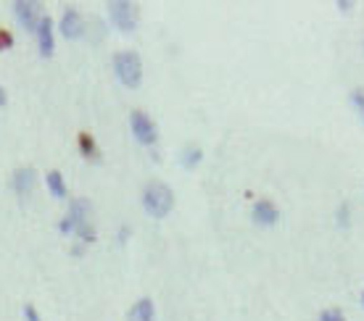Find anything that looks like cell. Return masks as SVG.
Instances as JSON below:
<instances>
[{
  "instance_id": "cell-22",
  "label": "cell",
  "mask_w": 364,
  "mask_h": 321,
  "mask_svg": "<svg viewBox=\"0 0 364 321\" xmlns=\"http://www.w3.org/2000/svg\"><path fill=\"white\" fill-rule=\"evenodd\" d=\"M6 100H8V95H6V90H3V87H0V108L6 106Z\"/></svg>"
},
{
  "instance_id": "cell-4",
  "label": "cell",
  "mask_w": 364,
  "mask_h": 321,
  "mask_svg": "<svg viewBox=\"0 0 364 321\" xmlns=\"http://www.w3.org/2000/svg\"><path fill=\"white\" fill-rule=\"evenodd\" d=\"M13 16L19 19V24L27 32L37 34V29H40V24L45 19L43 3H37V0H16L13 3Z\"/></svg>"
},
{
  "instance_id": "cell-11",
  "label": "cell",
  "mask_w": 364,
  "mask_h": 321,
  "mask_svg": "<svg viewBox=\"0 0 364 321\" xmlns=\"http://www.w3.org/2000/svg\"><path fill=\"white\" fill-rule=\"evenodd\" d=\"M154 319H156V306L151 298H140L130 308V313H127V321H154Z\"/></svg>"
},
{
  "instance_id": "cell-12",
  "label": "cell",
  "mask_w": 364,
  "mask_h": 321,
  "mask_svg": "<svg viewBox=\"0 0 364 321\" xmlns=\"http://www.w3.org/2000/svg\"><path fill=\"white\" fill-rule=\"evenodd\" d=\"M45 184H48V193L53 195L55 200H64V198L69 195L67 182H64V174L55 172V169H50V172L45 174Z\"/></svg>"
},
{
  "instance_id": "cell-5",
  "label": "cell",
  "mask_w": 364,
  "mask_h": 321,
  "mask_svg": "<svg viewBox=\"0 0 364 321\" xmlns=\"http://www.w3.org/2000/svg\"><path fill=\"white\" fill-rule=\"evenodd\" d=\"M130 129H133L135 139L145 145V148H151L156 145V139H159V127H156V121L145 111H137L135 108L133 114H130Z\"/></svg>"
},
{
  "instance_id": "cell-6",
  "label": "cell",
  "mask_w": 364,
  "mask_h": 321,
  "mask_svg": "<svg viewBox=\"0 0 364 321\" xmlns=\"http://www.w3.org/2000/svg\"><path fill=\"white\" fill-rule=\"evenodd\" d=\"M90 200L88 198H74L72 200V205H69L67 216L61 219V224H58V229H61V235H77V229L82 224H88V214H90Z\"/></svg>"
},
{
  "instance_id": "cell-23",
  "label": "cell",
  "mask_w": 364,
  "mask_h": 321,
  "mask_svg": "<svg viewBox=\"0 0 364 321\" xmlns=\"http://www.w3.org/2000/svg\"><path fill=\"white\" fill-rule=\"evenodd\" d=\"M127 237H130V229H127V226H124V229H121V235H119V243H124V240H127Z\"/></svg>"
},
{
  "instance_id": "cell-18",
  "label": "cell",
  "mask_w": 364,
  "mask_h": 321,
  "mask_svg": "<svg viewBox=\"0 0 364 321\" xmlns=\"http://www.w3.org/2000/svg\"><path fill=\"white\" fill-rule=\"evenodd\" d=\"M320 321H349V319L343 316L341 308H325L320 313Z\"/></svg>"
},
{
  "instance_id": "cell-16",
  "label": "cell",
  "mask_w": 364,
  "mask_h": 321,
  "mask_svg": "<svg viewBox=\"0 0 364 321\" xmlns=\"http://www.w3.org/2000/svg\"><path fill=\"white\" fill-rule=\"evenodd\" d=\"M335 221H338V226H343V229L351 226V208H349V203H341L338 214H335Z\"/></svg>"
},
{
  "instance_id": "cell-1",
  "label": "cell",
  "mask_w": 364,
  "mask_h": 321,
  "mask_svg": "<svg viewBox=\"0 0 364 321\" xmlns=\"http://www.w3.org/2000/svg\"><path fill=\"white\" fill-rule=\"evenodd\" d=\"M143 208L151 219H166L175 208V193L166 182H148L143 190Z\"/></svg>"
},
{
  "instance_id": "cell-3",
  "label": "cell",
  "mask_w": 364,
  "mask_h": 321,
  "mask_svg": "<svg viewBox=\"0 0 364 321\" xmlns=\"http://www.w3.org/2000/svg\"><path fill=\"white\" fill-rule=\"evenodd\" d=\"M106 11H109L111 24H114L119 32H133L135 27H137V19H140L137 6L130 3V0H111L109 6H106Z\"/></svg>"
},
{
  "instance_id": "cell-20",
  "label": "cell",
  "mask_w": 364,
  "mask_h": 321,
  "mask_svg": "<svg viewBox=\"0 0 364 321\" xmlns=\"http://www.w3.org/2000/svg\"><path fill=\"white\" fill-rule=\"evenodd\" d=\"M24 319L27 321H43L40 319V310L34 308L32 303H27V306H24Z\"/></svg>"
},
{
  "instance_id": "cell-15",
  "label": "cell",
  "mask_w": 364,
  "mask_h": 321,
  "mask_svg": "<svg viewBox=\"0 0 364 321\" xmlns=\"http://www.w3.org/2000/svg\"><path fill=\"white\" fill-rule=\"evenodd\" d=\"M349 100H351L353 111L359 114V118L364 121V87H353L351 95H349Z\"/></svg>"
},
{
  "instance_id": "cell-8",
  "label": "cell",
  "mask_w": 364,
  "mask_h": 321,
  "mask_svg": "<svg viewBox=\"0 0 364 321\" xmlns=\"http://www.w3.org/2000/svg\"><path fill=\"white\" fill-rule=\"evenodd\" d=\"M37 50L43 58H50L55 50V37H53V22H50V16H45L43 24H40V29H37Z\"/></svg>"
},
{
  "instance_id": "cell-9",
  "label": "cell",
  "mask_w": 364,
  "mask_h": 321,
  "mask_svg": "<svg viewBox=\"0 0 364 321\" xmlns=\"http://www.w3.org/2000/svg\"><path fill=\"white\" fill-rule=\"evenodd\" d=\"M34 179H37V174H34L32 166H22V169H16V172L11 174V190L16 195L32 193Z\"/></svg>"
},
{
  "instance_id": "cell-19",
  "label": "cell",
  "mask_w": 364,
  "mask_h": 321,
  "mask_svg": "<svg viewBox=\"0 0 364 321\" xmlns=\"http://www.w3.org/2000/svg\"><path fill=\"white\" fill-rule=\"evenodd\" d=\"M13 48V34L8 29H0V53L3 50H11Z\"/></svg>"
},
{
  "instance_id": "cell-21",
  "label": "cell",
  "mask_w": 364,
  "mask_h": 321,
  "mask_svg": "<svg viewBox=\"0 0 364 321\" xmlns=\"http://www.w3.org/2000/svg\"><path fill=\"white\" fill-rule=\"evenodd\" d=\"M335 8H338L341 13H349V11L356 8V3H353V0H338V3H335Z\"/></svg>"
},
{
  "instance_id": "cell-14",
  "label": "cell",
  "mask_w": 364,
  "mask_h": 321,
  "mask_svg": "<svg viewBox=\"0 0 364 321\" xmlns=\"http://www.w3.org/2000/svg\"><path fill=\"white\" fill-rule=\"evenodd\" d=\"M79 153H82V156H85V158H98L100 153H98V145H95V139L90 137L88 132H79Z\"/></svg>"
},
{
  "instance_id": "cell-7",
  "label": "cell",
  "mask_w": 364,
  "mask_h": 321,
  "mask_svg": "<svg viewBox=\"0 0 364 321\" xmlns=\"http://www.w3.org/2000/svg\"><path fill=\"white\" fill-rule=\"evenodd\" d=\"M251 216L259 226H275L280 221V208L272 200H256L251 208Z\"/></svg>"
},
{
  "instance_id": "cell-24",
  "label": "cell",
  "mask_w": 364,
  "mask_h": 321,
  "mask_svg": "<svg viewBox=\"0 0 364 321\" xmlns=\"http://www.w3.org/2000/svg\"><path fill=\"white\" fill-rule=\"evenodd\" d=\"M362 308H364V292H362Z\"/></svg>"
},
{
  "instance_id": "cell-2",
  "label": "cell",
  "mask_w": 364,
  "mask_h": 321,
  "mask_svg": "<svg viewBox=\"0 0 364 321\" xmlns=\"http://www.w3.org/2000/svg\"><path fill=\"white\" fill-rule=\"evenodd\" d=\"M114 71H116L121 85L130 87V90L140 87V82H143V61L133 50H121L114 55Z\"/></svg>"
},
{
  "instance_id": "cell-13",
  "label": "cell",
  "mask_w": 364,
  "mask_h": 321,
  "mask_svg": "<svg viewBox=\"0 0 364 321\" xmlns=\"http://www.w3.org/2000/svg\"><path fill=\"white\" fill-rule=\"evenodd\" d=\"M201 160H203V150H201V145H196V142H188L185 148L180 150V163H182L185 169H196Z\"/></svg>"
},
{
  "instance_id": "cell-17",
  "label": "cell",
  "mask_w": 364,
  "mask_h": 321,
  "mask_svg": "<svg viewBox=\"0 0 364 321\" xmlns=\"http://www.w3.org/2000/svg\"><path fill=\"white\" fill-rule=\"evenodd\" d=\"M74 237H79L82 243H95V237H98V235H95V226H93V224H90V221H88V224H82V226H79V229H77V235H74Z\"/></svg>"
},
{
  "instance_id": "cell-10",
  "label": "cell",
  "mask_w": 364,
  "mask_h": 321,
  "mask_svg": "<svg viewBox=\"0 0 364 321\" xmlns=\"http://www.w3.org/2000/svg\"><path fill=\"white\" fill-rule=\"evenodd\" d=\"M82 29H85V22H82L77 8H64V16H61V34L69 37V40H74V37L82 34Z\"/></svg>"
}]
</instances>
